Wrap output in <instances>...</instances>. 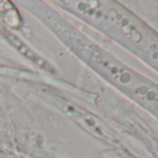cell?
I'll return each mask as SVG.
<instances>
[{
    "label": "cell",
    "instance_id": "cell-2",
    "mask_svg": "<svg viewBox=\"0 0 158 158\" xmlns=\"http://www.w3.org/2000/svg\"><path fill=\"white\" fill-rule=\"evenodd\" d=\"M0 16L11 26H17L21 22L17 10L8 2H0Z\"/></svg>",
    "mask_w": 158,
    "mask_h": 158
},
{
    "label": "cell",
    "instance_id": "cell-1",
    "mask_svg": "<svg viewBox=\"0 0 158 158\" xmlns=\"http://www.w3.org/2000/svg\"><path fill=\"white\" fill-rule=\"evenodd\" d=\"M0 34H1L19 52H21L25 58L30 60L35 65L39 66L41 69H43V70H45V71H47L48 73H54V71H55L54 67L48 60H46L41 56L36 54L26 44H24L18 36L13 35L10 31L6 29L1 24H0Z\"/></svg>",
    "mask_w": 158,
    "mask_h": 158
}]
</instances>
